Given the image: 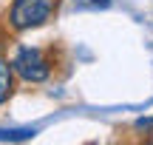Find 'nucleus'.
<instances>
[{
  "label": "nucleus",
  "instance_id": "obj_1",
  "mask_svg": "<svg viewBox=\"0 0 153 145\" xmlns=\"http://www.w3.org/2000/svg\"><path fill=\"white\" fill-rule=\"evenodd\" d=\"M51 9H54L51 0H14L9 9V23L17 31H28L43 26L51 17Z\"/></svg>",
  "mask_w": 153,
  "mask_h": 145
},
{
  "label": "nucleus",
  "instance_id": "obj_2",
  "mask_svg": "<svg viewBox=\"0 0 153 145\" xmlns=\"http://www.w3.org/2000/svg\"><path fill=\"white\" fill-rule=\"evenodd\" d=\"M11 71H14L17 77H23L26 83H43L51 74V63L40 49L23 46V49H17V54L11 57Z\"/></svg>",
  "mask_w": 153,
  "mask_h": 145
},
{
  "label": "nucleus",
  "instance_id": "obj_3",
  "mask_svg": "<svg viewBox=\"0 0 153 145\" xmlns=\"http://www.w3.org/2000/svg\"><path fill=\"white\" fill-rule=\"evenodd\" d=\"M11 66L0 57V105H3L6 100H9V94H11Z\"/></svg>",
  "mask_w": 153,
  "mask_h": 145
},
{
  "label": "nucleus",
  "instance_id": "obj_4",
  "mask_svg": "<svg viewBox=\"0 0 153 145\" xmlns=\"http://www.w3.org/2000/svg\"><path fill=\"white\" fill-rule=\"evenodd\" d=\"M37 131L34 128H17V131H6L0 128V142H20V140H34Z\"/></svg>",
  "mask_w": 153,
  "mask_h": 145
},
{
  "label": "nucleus",
  "instance_id": "obj_5",
  "mask_svg": "<svg viewBox=\"0 0 153 145\" xmlns=\"http://www.w3.org/2000/svg\"><path fill=\"white\" fill-rule=\"evenodd\" d=\"M136 128H153V120H139Z\"/></svg>",
  "mask_w": 153,
  "mask_h": 145
},
{
  "label": "nucleus",
  "instance_id": "obj_6",
  "mask_svg": "<svg viewBox=\"0 0 153 145\" xmlns=\"http://www.w3.org/2000/svg\"><path fill=\"white\" fill-rule=\"evenodd\" d=\"M91 3H94V6H102V9H105V6H108L111 0H91Z\"/></svg>",
  "mask_w": 153,
  "mask_h": 145
}]
</instances>
